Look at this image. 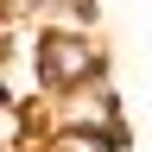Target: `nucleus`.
<instances>
[{
    "label": "nucleus",
    "mask_w": 152,
    "mask_h": 152,
    "mask_svg": "<svg viewBox=\"0 0 152 152\" xmlns=\"http://www.w3.org/2000/svg\"><path fill=\"white\" fill-rule=\"evenodd\" d=\"M32 64H38L45 95H76V89L108 83V45H102L89 26H38Z\"/></svg>",
    "instance_id": "1"
}]
</instances>
